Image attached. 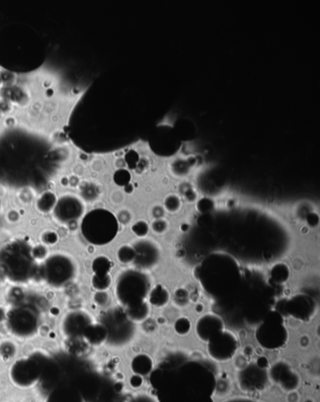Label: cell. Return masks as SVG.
I'll return each mask as SVG.
<instances>
[{
  "label": "cell",
  "instance_id": "8",
  "mask_svg": "<svg viewBox=\"0 0 320 402\" xmlns=\"http://www.w3.org/2000/svg\"><path fill=\"white\" fill-rule=\"evenodd\" d=\"M91 324L92 320L89 314L83 311H74L66 316L62 321L61 328L66 336L75 338L83 336L84 332Z\"/></svg>",
  "mask_w": 320,
  "mask_h": 402
},
{
  "label": "cell",
  "instance_id": "1",
  "mask_svg": "<svg viewBox=\"0 0 320 402\" xmlns=\"http://www.w3.org/2000/svg\"><path fill=\"white\" fill-rule=\"evenodd\" d=\"M119 231L116 216L105 210H94L84 217L83 236L92 245L104 246L111 243Z\"/></svg>",
  "mask_w": 320,
  "mask_h": 402
},
{
  "label": "cell",
  "instance_id": "6",
  "mask_svg": "<svg viewBox=\"0 0 320 402\" xmlns=\"http://www.w3.org/2000/svg\"><path fill=\"white\" fill-rule=\"evenodd\" d=\"M8 324L14 335L26 337L37 330L38 318L30 308H15L8 315Z\"/></svg>",
  "mask_w": 320,
  "mask_h": 402
},
{
  "label": "cell",
  "instance_id": "13",
  "mask_svg": "<svg viewBox=\"0 0 320 402\" xmlns=\"http://www.w3.org/2000/svg\"><path fill=\"white\" fill-rule=\"evenodd\" d=\"M153 361L148 354H139L131 362V369L137 375L145 376L152 370Z\"/></svg>",
  "mask_w": 320,
  "mask_h": 402
},
{
  "label": "cell",
  "instance_id": "28",
  "mask_svg": "<svg viewBox=\"0 0 320 402\" xmlns=\"http://www.w3.org/2000/svg\"><path fill=\"white\" fill-rule=\"evenodd\" d=\"M95 301L96 303L98 304V305H100V306H105L108 304V302H109V296L107 295V293L105 292H99V293H97V295L95 296Z\"/></svg>",
  "mask_w": 320,
  "mask_h": 402
},
{
  "label": "cell",
  "instance_id": "32",
  "mask_svg": "<svg viewBox=\"0 0 320 402\" xmlns=\"http://www.w3.org/2000/svg\"><path fill=\"white\" fill-rule=\"evenodd\" d=\"M0 84H1V78H0Z\"/></svg>",
  "mask_w": 320,
  "mask_h": 402
},
{
  "label": "cell",
  "instance_id": "31",
  "mask_svg": "<svg viewBox=\"0 0 320 402\" xmlns=\"http://www.w3.org/2000/svg\"><path fill=\"white\" fill-rule=\"evenodd\" d=\"M202 310H203V306H202V305H198L196 311H197V312H201Z\"/></svg>",
  "mask_w": 320,
  "mask_h": 402
},
{
  "label": "cell",
  "instance_id": "26",
  "mask_svg": "<svg viewBox=\"0 0 320 402\" xmlns=\"http://www.w3.org/2000/svg\"><path fill=\"white\" fill-rule=\"evenodd\" d=\"M152 228H153V230H154L155 232H157V233L160 234V233H163V232L166 230V228H167V223H166L165 220H163L162 218L157 219V220L152 224Z\"/></svg>",
  "mask_w": 320,
  "mask_h": 402
},
{
  "label": "cell",
  "instance_id": "23",
  "mask_svg": "<svg viewBox=\"0 0 320 402\" xmlns=\"http://www.w3.org/2000/svg\"><path fill=\"white\" fill-rule=\"evenodd\" d=\"M165 207L170 212H176L180 207V200L177 196H168L165 200Z\"/></svg>",
  "mask_w": 320,
  "mask_h": 402
},
{
  "label": "cell",
  "instance_id": "22",
  "mask_svg": "<svg viewBox=\"0 0 320 402\" xmlns=\"http://www.w3.org/2000/svg\"><path fill=\"white\" fill-rule=\"evenodd\" d=\"M114 180L120 186H127L130 180V173L125 169H119L114 176Z\"/></svg>",
  "mask_w": 320,
  "mask_h": 402
},
{
  "label": "cell",
  "instance_id": "11",
  "mask_svg": "<svg viewBox=\"0 0 320 402\" xmlns=\"http://www.w3.org/2000/svg\"><path fill=\"white\" fill-rule=\"evenodd\" d=\"M137 251V258H136V262L139 263L138 265H141L143 267H151L153 265L157 263L159 257H160V253L158 248L155 246V245L151 244L150 242H147L145 240L144 243H141L139 245L138 248H135Z\"/></svg>",
  "mask_w": 320,
  "mask_h": 402
},
{
  "label": "cell",
  "instance_id": "17",
  "mask_svg": "<svg viewBox=\"0 0 320 402\" xmlns=\"http://www.w3.org/2000/svg\"><path fill=\"white\" fill-rule=\"evenodd\" d=\"M110 269H111V261L103 256L96 258L93 262V270L95 272L96 276H107Z\"/></svg>",
  "mask_w": 320,
  "mask_h": 402
},
{
  "label": "cell",
  "instance_id": "29",
  "mask_svg": "<svg viewBox=\"0 0 320 402\" xmlns=\"http://www.w3.org/2000/svg\"><path fill=\"white\" fill-rule=\"evenodd\" d=\"M257 366L262 369H266L269 366V362L265 357H259L257 360Z\"/></svg>",
  "mask_w": 320,
  "mask_h": 402
},
{
  "label": "cell",
  "instance_id": "9",
  "mask_svg": "<svg viewBox=\"0 0 320 402\" xmlns=\"http://www.w3.org/2000/svg\"><path fill=\"white\" fill-rule=\"evenodd\" d=\"M224 329V321L217 315L207 314L197 320L196 335L204 342H208L210 338Z\"/></svg>",
  "mask_w": 320,
  "mask_h": 402
},
{
  "label": "cell",
  "instance_id": "7",
  "mask_svg": "<svg viewBox=\"0 0 320 402\" xmlns=\"http://www.w3.org/2000/svg\"><path fill=\"white\" fill-rule=\"evenodd\" d=\"M83 210V204L77 198L66 196L58 201L54 213L60 222H70L82 216Z\"/></svg>",
  "mask_w": 320,
  "mask_h": 402
},
{
  "label": "cell",
  "instance_id": "30",
  "mask_svg": "<svg viewBox=\"0 0 320 402\" xmlns=\"http://www.w3.org/2000/svg\"><path fill=\"white\" fill-rule=\"evenodd\" d=\"M299 401V395L297 396L296 393H292L291 395L288 396V402H298Z\"/></svg>",
  "mask_w": 320,
  "mask_h": 402
},
{
  "label": "cell",
  "instance_id": "18",
  "mask_svg": "<svg viewBox=\"0 0 320 402\" xmlns=\"http://www.w3.org/2000/svg\"><path fill=\"white\" fill-rule=\"evenodd\" d=\"M273 279L276 283H284L289 276V269L285 264H278L274 266L272 272Z\"/></svg>",
  "mask_w": 320,
  "mask_h": 402
},
{
  "label": "cell",
  "instance_id": "10",
  "mask_svg": "<svg viewBox=\"0 0 320 402\" xmlns=\"http://www.w3.org/2000/svg\"><path fill=\"white\" fill-rule=\"evenodd\" d=\"M45 402H85V400L74 385L60 384L49 393Z\"/></svg>",
  "mask_w": 320,
  "mask_h": 402
},
{
  "label": "cell",
  "instance_id": "27",
  "mask_svg": "<svg viewBox=\"0 0 320 402\" xmlns=\"http://www.w3.org/2000/svg\"><path fill=\"white\" fill-rule=\"evenodd\" d=\"M129 382H130V385L132 388L137 389V388H140V387L142 386L143 383H144V380H143L142 376L135 374V375H132V376L130 377Z\"/></svg>",
  "mask_w": 320,
  "mask_h": 402
},
{
  "label": "cell",
  "instance_id": "15",
  "mask_svg": "<svg viewBox=\"0 0 320 402\" xmlns=\"http://www.w3.org/2000/svg\"><path fill=\"white\" fill-rule=\"evenodd\" d=\"M148 314H149V307L146 302L138 306L127 308L126 311L128 318L131 321H136V323H141L146 320L148 317Z\"/></svg>",
  "mask_w": 320,
  "mask_h": 402
},
{
  "label": "cell",
  "instance_id": "2",
  "mask_svg": "<svg viewBox=\"0 0 320 402\" xmlns=\"http://www.w3.org/2000/svg\"><path fill=\"white\" fill-rule=\"evenodd\" d=\"M149 290L147 276L137 271H127L120 275L117 282V297L121 305L130 308L145 302Z\"/></svg>",
  "mask_w": 320,
  "mask_h": 402
},
{
  "label": "cell",
  "instance_id": "14",
  "mask_svg": "<svg viewBox=\"0 0 320 402\" xmlns=\"http://www.w3.org/2000/svg\"><path fill=\"white\" fill-rule=\"evenodd\" d=\"M169 299H170V294L168 290L161 285L155 287L148 295L149 303L156 307H163L166 306L169 302Z\"/></svg>",
  "mask_w": 320,
  "mask_h": 402
},
{
  "label": "cell",
  "instance_id": "4",
  "mask_svg": "<svg viewBox=\"0 0 320 402\" xmlns=\"http://www.w3.org/2000/svg\"><path fill=\"white\" fill-rule=\"evenodd\" d=\"M43 274L48 282L59 287L71 280L75 274V265L68 257L56 255L45 261Z\"/></svg>",
  "mask_w": 320,
  "mask_h": 402
},
{
  "label": "cell",
  "instance_id": "21",
  "mask_svg": "<svg viewBox=\"0 0 320 402\" xmlns=\"http://www.w3.org/2000/svg\"><path fill=\"white\" fill-rule=\"evenodd\" d=\"M93 286L94 288L99 289L100 291H103L111 285V277L109 275L104 276H95L93 277Z\"/></svg>",
  "mask_w": 320,
  "mask_h": 402
},
{
  "label": "cell",
  "instance_id": "12",
  "mask_svg": "<svg viewBox=\"0 0 320 402\" xmlns=\"http://www.w3.org/2000/svg\"><path fill=\"white\" fill-rule=\"evenodd\" d=\"M83 337L92 345H101L108 337L106 326L101 324H91L83 333Z\"/></svg>",
  "mask_w": 320,
  "mask_h": 402
},
{
  "label": "cell",
  "instance_id": "19",
  "mask_svg": "<svg viewBox=\"0 0 320 402\" xmlns=\"http://www.w3.org/2000/svg\"><path fill=\"white\" fill-rule=\"evenodd\" d=\"M191 330L190 319L186 317L178 318L175 323V331L179 336H186Z\"/></svg>",
  "mask_w": 320,
  "mask_h": 402
},
{
  "label": "cell",
  "instance_id": "24",
  "mask_svg": "<svg viewBox=\"0 0 320 402\" xmlns=\"http://www.w3.org/2000/svg\"><path fill=\"white\" fill-rule=\"evenodd\" d=\"M148 229L149 228H148V223L145 222V221H138L132 227V231L139 237H145L146 235L148 234Z\"/></svg>",
  "mask_w": 320,
  "mask_h": 402
},
{
  "label": "cell",
  "instance_id": "25",
  "mask_svg": "<svg viewBox=\"0 0 320 402\" xmlns=\"http://www.w3.org/2000/svg\"><path fill=\"white\" fill-rule=\"evenodd\" d=\"M189 301V295L188 292L184 289H178L176 292V303L180 306L187 305Z\"/></svg>",
  "mask_w": 320,
  "mask_h": 402
},
{
  "label": "cell",
  "instance_id": "20",
  "mask_svg": "<svg viewBox=\"0 0 320 402\" xmlns=\"http://www.w3.org/2000/svg\"><path fill=\"white\" fill-rule=\"evenodd\" d=\"M38 204L41 210L43 211H48V210L53 209L56 204V198L53 194L50 193H45L44 195H42L41 199L38 201Z\"/></svg>",
  "mask_w": 320,
  "mask_h": 402
},
{
  "label": "cell",
  "instance_id": "16",
  "mask_svg": "<svg viewBox=\"0 0 320 402\" xmlns=\"http://www.w3.org/2000/svg\"><path fill=\"white\" fill-rule=\"evenodd\" d=\"M118 258L121 263L129 264L136 260L137 258V251L134 246H123L119 248L118 252Z\"/></svg>",
  "mask_w": 320,
  "mask_h": 402
},
{
  "label": "cell",
  "instance_id": "5",
  "mask_svg": "<svg viewBox=\"0 0 320 402\" xmlns=\"http://www.w3.org/2000/svg\"><path fill=\"white\" fill-rule=\"evenodd\" d=\"M237 349V338L228 331H221L208 341V354L212 359L219 362L230 360Z\"/></svg>",
  "mask_w": 320,
  "mask_h": 402
},
{
  "label": "cell",
  "instance_id": "3",
  "mask_svg": "<svg viewBox=\"0 0 320 402\" xmlns=\"http://www.w3.org/2000/svg\"><path fill=\"white\" fill-rule=\"evenodd\" d=\"M9 376L12 384L21 389L33 387L42 377V363L36 358H22L12 364Z\"/></svg>",
  "mask_w": 320,
  "mask_h": 402
}]
</instances>
